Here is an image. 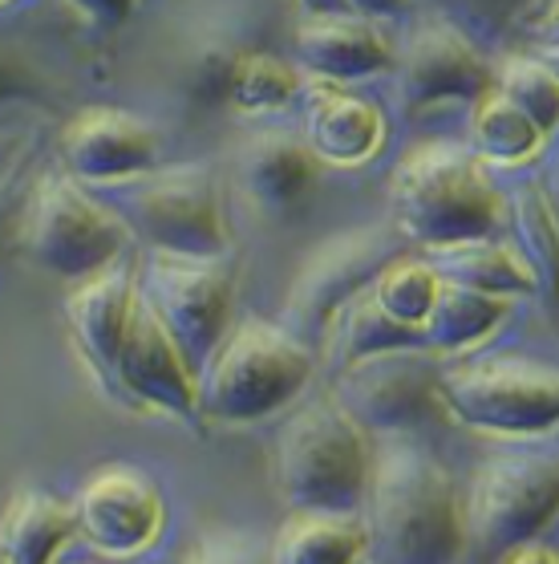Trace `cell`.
Segmentation results:
<instances>
[{"mask_svg": "<svg viewBox=\"0 0 559 564\" xmlns=\"http://www.w3.org/2000/svg\"><path fill=\"white\" fill-rule=\"evenodd\" d=\"M357 512L365 520V556L434 564L454 561L462 552L454 475L438 455L406 435H382L369 447Z\"/></svg>", "mask_w": 559, "mask_h": 564, "instance_id": "obj_1", "label": "cell"}, {"mask_svg": "<svg viewBox=\"0 0 559 564\" xmlns=\"http://www.w3.org/2000/svg\"><path fill=\"white\" fill-rule=\"evenodd\" d=\"M390 219L409 245H454L507 228V192L486 175L471 147L446 139L414 142L390 175Z\"/></svg>", "mask_w": 559, "mask_h": 564, "instance_id": "obj_2", "label": "cell"}, {"mask_svg": "<svg viewBox=\"0 0 559 564\" xmlns=\"http://www.w3.org/2000/svg\"><path fill=\"white\" fill-rule=\"evenodd\" d=\"M373 435L332 394L300 402L272 435V484L284 508L357 512Z\"/></svg>", "mask_w": 559, "mask_h": 564, "instance_id": "obj_3", "label": "cell"}, {"mask_svg": "<svg viewBox=\"0 0 559 564\" xmlns=\"http://www.w3.org/2000/svg\"><path fill=\"white\" fill-rule=\"evenodd\" d=\"M313 366V341L284 321L243 317L228 325L199 366V411L219 423L267 419L305 390Z\"/></svg>", "mask_w": 559, "mask_h": 564, "instance_id": "obj_4", "label": "cell"}, {"mask_svg": "<svg viewBox=\"0 0 559 564\" xmlns=\"http://www.w3.org/2000/svg\"><path fill=\"white\" fill-rule=\"evenodd\" d=\"M13 245L37 269L77 281L134 245V231L89 183L65 167L41 171L17 199Z\"/></svg>", "mask_w": 559, "mask_h": 564, "instance_id": "obj_5", "label": "cell"}, {"mask_svg": "<svg viewBox=\"0 0 559 564\" xmlns=\"http://www.w3.org/2000/svg\"><path fill=\"white\" fill-rule=\"evenodd\" d=\"M559 463L556 447L511 443L471 467L467 488L458 491L462 552L479 561H503L511 549L531 544L539 528L556 516Z\"/></svg>", "mask_w": 559, "mask_h": 564, "instance_id": "obj_6", "label": "cell"}, {"mask_svg": "<svg viewBox=\"0 0 559 564\" xmlns=\"http://www.w3.org/2000/svg\"><path fill=\"white\" fill-rule=\"evenodd\" d=\"M94 192L127 219L130 231L154 248L195 252V257H228V224L219 207L216 171L207 163L146 167L122 180L98 183Z\"/></svg>", "mask_w": 559, "mask_h": 564, "instance_id": "obj_7", "label": "cell"}, {"mask_svg": "<svg viewBox=\"0 0 559 564\" xmlns=\"http://www.w3.org/2000/svg\"><path fill=\"white\" fill-rule=\"evenodd\" d=\"M442 411L491 435L531 438L556 426L559 378L556 366L523 354H474L442 358L438 370Z\"/></svg>", "mask_w": 559, "mask_h": 564, "instance_id": "obj_8", "label": "cell"}, {"mask_svg": "<svg viewBox=\"0 0 559 564\" xmlns=\"http://www.w3.org/2000/svg\"><path fill=\"white\" fill-rule=\"evenodd\" d=\"M442 358L426 341L369 349L337 366L329 394L365 426L369 435H409L414 426L434 423L442 411L438 370Z\"/></svg>", "mask_w": 559, "mask_h": 564, "instance_id": "obj_9", "label": "cell"}, {"mask_svg": "<svg viewBox=\"0 0 559 564\" xmlns=\"http://www.w3.org/2000/svg\"><path fill=\"white\" fill-rule=\"evenodd\" d=\"M406 248L409 240L394 228V219L361 224L320 240L296 269L293 289L284 296V325L305 341L320 337L332 313L365 284H373V276Z\"/></svg>", "mask_w": 559, "mask_h": 564, "instance_id": "obj_10", "label": "cell"}, {"mask_svg": "<svg viewBox=\"0 0 559 564\" xmlns=\"http://www.w3.org/2000/svg\"><path fill=\"white\" fill-rule=\"evenodd\" d=\"M134 284L142 296L163 317L178 349L187 361L199 366L216 341L228 334L231 325V301H235V284L223 257H195V252H171V248H154L142 272H134Z\"/></svg>", "mask_w": 559, "mask_h": 564, "instance_id": "obj_11", "label": "cell"}, {"mask_svg": "<svg viewBox=\"0 0 559 564\" xmlns=\"http://www.w3.org/2000/svg\"><path fill=\"white\" fill-rule=\"evenodd\" d=\"M385 69L394 74V102L402 115H421L442 102H474L491 90V62L483 57V45H474L438 13H426L406 29Z\"/></svg>", "mask_w": 559, "mask_h": 564, "instance_id": "obj_12", "label": "cell"}, {"mask_svg": "<svg viewBox=\"0 0 559 564\" xmlns=\"http://www.w3.org/2000/svg\"><path fill=\"white\" fill-rule=\"evenodd\" d=\"M74 528L98 552L130 556L151 549L166 524L163 496L154 479L130 463H106L74 496Z\"/></svg>", "mask_w": 559, "mask_h": 564, "instance_id": "obj_13", "label": "cell"}, {"mask_svg": "<svg viewBox=\"0 0 559 564\" xmlns=\"http://www.w3.org/2000/svg\"><path fill=\"white\" fill-rule=\"evenodd\" d=\"M118 386L127 398L142 406H158L166 414L199 411V373L139 284H134L122 341H118Z\"/></svg>", "mask_w": 559, "mask_h": 564, "instance_id": "obj_14", "label": "cell"}, {"mask_svg": "<svg viewBox=\"0 0 559 564\" xmlns=\"http://www.w3.org/2000/svg\"><path fill=\"white\" fill-rule=\"evenodd\" d=\"M260 0H211L195 9L175 37L178 82L195 102H223L228 82L248 50H260Z\"/></svg>", "mask_w": 559, "mask_h": 564, "instance_id": "obj_15", "label": "cell"}, {"mask_svg": "<svg viewBox=\"0 0 559 564\" xmlns=\"http://www.w3.org/2000/svg\"><path fill=\"white\" fill-rule=\"evenodd\" d=\"M154 159L158 130L118 106H86L62 130V167L89 187L154 167Z\"/></svg>", "mask_w": 559, "mask_h": 564, "instance_id": "obj_16", "label": "cell"}, {"mask_svg": "<svg viewBox=\"0 0 559 564\" xmlns=\"http://www.w3.org/2000/svg\"><path fill=\"white\" fill-rule=\"evenodd\" d=\"M305 106V142L325 163H369L385 142V115L377 102L344 90L332 77H308L296 90Z\"/></svg>", "mask_w": 559, "mask_h": 564, "instance_id": "obj_17", "label": "cell"}, {"mask_svg": "<svg viewBox=\"0 0 559 564\" xmlns=\"http://www.w3.org/2000/svg\"><path fill=\"white\" fill-rule=\"evenodd\" d=\"M317 154L305 142V134L293 130H252L243 134L235 154H231V175L240 183L243 199L267 216L293 212L317 183Z\"/></svg>", "mask_w": 559, "mask_h": 564, "instance_id": "obj_18", "label": "cell"}, {"mask_svg": "<svg viewBox=\"0 0 559 564\" xmlns=\"http://www.w3.org/2000/svg\"><path fill=\"white\" fill-rule=\"evenodd\" d=\"M293 50L317 77L349 82L385 69L394 41L385 37L377 17L353 9H308L293 29Z\"/></svg>", "mask_w": 559, "mask_h": 564, "instance_id": "obj_19", "label": "cell"}, {"mask_svg": "<svg viewBox=\"0 0 559 564\" xmlns=\"http://www.w3.org/2000/svg\"><path fill=\"white\" fill-rule=\"evenodd\" d=\"M130 296H134V264L127 260V252L102 269L77 276V289L65 296V317L77 346L110 386H118V341L130 313Z\"/></svg>", "mask_w": 559, "mask_h": 564, "instance_id": "obj_20", "label": "cell"}, {"mask_svg": "<svg viewBox=\"0 0 559 564\" xmlns=\"http://www.w3.org/2000/svg\"><path fill=\"white\" fill-rule=\"evenodd\" d=\"M507 313V293H486V289H471V284H458L450 276H438L430 313L421 321V337L438 354H471L474 346H483Z\"/></svg>", "mask_w": 559, "mask_h": 564, "instance_id": "obj_21", "label": "cell"}, {"mask_svg": "<svg viewBox=\"0 0 559 564\" xmlns=\"http://www.w3.org/2000/svg\"><path fill=\"white\" fill-rule=\"evenodd\" d=\"M421 257L438 276H450L471 289L486 293H531L539 276H535L531 260L519 248H507L495 236H471V240H454V245H430L421 248Z\"/></svg>", "mask_w": 559, "mask_h": 564, "instance_id": "obj_22", "label": "cell"}, {"mask_svg": "<svg viewBox=\"0 0 559 564\" xmlns=\"http://www.w3.org/2000/svg\"><path fill=\"white\" fill-rule=\"evenodd\" d=\"M77 536L74 508L45 488H21L0 516V561L45 564Z\"/></svg>", "mask_w": 559, "mask_h": 564, "instance_id": "obj_23", "label": "cell"}, {"mask_svg": "<svg viewBox=\"0 0 559 564\" xmlns=\"http://www.w3.org/2000/svg\"><path fill=\"white\" fill-rule=\"evenodd\" d=\"M361 512H313L293 508L272 540V561L284 564H341L365 556Z\"/></svg>", "mask_w": 559, "mask_h": 564, "instance_id": "obj_24", "label": "cell"}, {"mask_svg": "<svg viewBox=\"0 0 559 564\" xmlns=\"http://www.w3.org/2000/svg\"><path fill=\"white\" fill-rule=\"evenodd\" d=\"M471 106V151L483 163H519V159H531L544 147L547 130L535 127L531 118L523 115L515 102H507L495 86L479 94Z\"/></svg>", "mask_w": 559, "mask_h": 564, "instance_id": "obj_25", "label": "cell"}, {"mask_svg": "<svg viewBox=\"0 0 559 564\" xmlns=\"http://www.w3.org/2000/svg\"><path fill=\"white\" fill-rule=\"evenodd\" d=\"M296 90H300V77H296L293 65L260 45V50H248L240 57L223 102L240 106L243 115H267V110L293 102Z\"/></svg>", "mask_w": 559, "mask_h": 564, "instance_id": "obj_26", "label": "cell"}, {"mask_svg": "<svg viewBox=\"0 0 559 564\" xmlns=\"http://www.w3.org/2000/svg\"><path fill=\"white\" fill-rule=\"evenodd\" d=\"M421 4L458 25L483 50H503L511 33L531 25L539 13V0H421Z\"/></svg>", "mask_w": 559, "mask_h": 564, "instance_id": "obj_27", "label": "cell"}, {"mask_svg": "<svg viewBox=\"0 0 559 564\" xmlns=\"http://www.w3.org/2000/svg\"><path fill=\"white\" fill-rule=\"evenodd\" d=\"M491 86H495L507 102L519 106L539 130L556 127L559 82H556L551 62H539V57H527V53H503L498 69L491 65Z\"/></svg>", "mask_w": 559, "mask_h": 564, "instance_id": "obj_28", "label": "cell"}, {"mask_svg": "<svg viewBox=\"0 0 559 564\" xmlns=\"http://www.w3.org/2000/svg\"><path fill=\"white\" fill-rule=\"evenodd\" d=\"M507 216L515 224L523 257L531 260L535 276L544 284L556 281V199L539 192V183H515L507 195Z\"/></svg>", "mask_w": 559, "mask_h": 564, "instance_id": "obj_29", "label": "cell"}, {"mask_svg": "<svg viewBox=\"0 0 559 564\" xmlns=\"http://www.w3.org/2000/svg\"><path fill=\"white\" fill-rule=\"evenodd\" d=\"M434 284H438V272L426 264V257L409 260V252H402L373 276L369 289H373V296L382 301L390 317H397L402 325H414L421 334V321H426L434 301Z\"/></svg>", "mask_w": 559, "mask_h": 564, "instance_id": "obj_30", "label": "cell"}, {"mask_svg": "<svg viewBox=\"0 0 559 564\" xmlns=\"http://www.w3.org/2000/svg\"><path fill=\"white\" fill-rule=\"evenodd\" d=\"M41 94H45V82H41L33 57H25L13 41L0 37V102H9V98H41Z\"/></svg>", "mask_w": 559, "mask_h": 564, "instance_id": "obj_31", "label": "cell"}, {"mask_svg": "<svg viewBox=\"0 0 559 564\" xmlns=\"http://www.w3.org/2000/svg\"><path fill=\"white\" fill-rule=\"evenodd\" d=\"M17 199H21V187H17V171L9 167L0 175V257L13 248V219H17Z\"/></svg>", "mask_w": 559, "mask_h": 564, "instance_id": "obj_32", "label": "cell"}, {"mask_svg": "<svg viewBox=\"0 0 559 564\" xmlns=\"http://www.w3.org/2000/svg\"><path fill=\"white\" fill-rule=\"evenodd\" d=\"M77 4H81L89 17L106 21V25H118V21L130 13V4H134V0H77Z\"/></svg>", "mask_w": 559, "mask_h": 564, "instance_id": "obj_33", "label": "cell"}, {"mask_svg": "<svg viewBox=\"0 0 559 564\" xmlns=\"http://www.w3.org/2000/svg\"><path fill=\"white\" fill-rule=\"evenodd\" d=\"M409 0H344V9H353V13H365V17H394L402 13Z\"/></svg>", "mask_w": 559, "mask_h": 564, "instance_id": "obj_34", "label": "cell"}, {"mask_svg": "<svg viewBox=\"0 0 559 564\" xmlns=\"http://www.w3.org/2000/svg\"><path fill=\"white\" fill-rule=\"evenodd\" d=\"M305 9H344V0H305Z\"/></svg>", "mask_w": 559, "mask_h": 564, "instance_id": "obj_35", "label": "cell"}, {"mask_svg": "<svg viewBox=\"0 0 559 564\" xmlns=\"http://www.w3.org/2000/svg\"><path fill=\"white\" fill-rule=\"evenodd\" d=\"M13 134H0V163H4V159H9V154H13Z\"/></svg>", "mask_w": 559, "mask_h": 564, "instance_id": "obj_36", "label": "cell"}]
</instances>
